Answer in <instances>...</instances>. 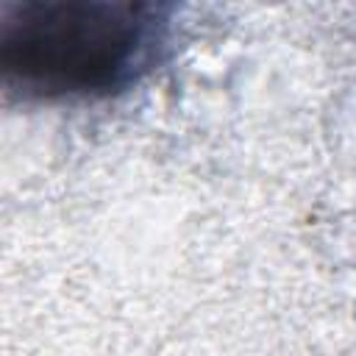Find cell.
Returning a JSON list of instances; mask_svg holds the SVG:
<instances>
[{"instance_id":"obj_1","label":"cell","mask_w":356,"mask_h":356,"mask_svg":"<svg viewBox=\"0 0 356 356\" xmlns=\"http://www.w3.org/2000/svg\"><path fill=\"white\" fill-rule=\"evenodd\" d=\"M175 6L17 0L0 6V81L22 100H103L170 53Z\"/></svg>"}]
</instances>
